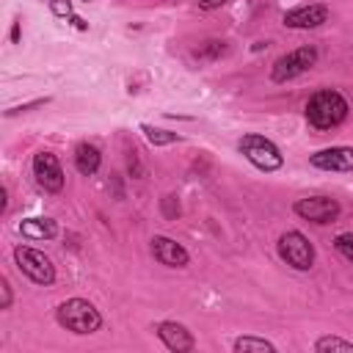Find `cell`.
Wrapping results in <instances>:
<instances>
[{
  "label": "cell",
  "mask_w": 353,
  "mask_h": 353,
  "mask_svg": "<svg viewBox=\"0 0 353 353\" xmlns=\"http://www.w3.org/2000/svg\"><path fill=\"white\" fill-rule=\"evenodd\" d=\"M331 11L328 6L323 3H309V6H298L292 11L284 14V28H292V30H312V28H320L323 22H328Z\"/></svg>",
  "instance_id": "9c48e42d"
},
{
  "label": "cell",
  "mask_w": 353,
  "mask_h": 353,
  "mask_svg": "<svg viewBox=\"0 0 353 353\" xmlns=\"http://www.w3.org/2000/svg\"><path fill=\"white\" fill-rule=\"evenodd\" d=\"M85 3H88V0H85Z\"/></svg>",
  "instance_id": "4316f807"
},
{
  "label": "cell",
  "mask_w": 353,
  "mask_h": 353,
  "mask_svg": "<svg viewBox=\"0 0 353 353\" xmlns=\"http://www.w3.org/2000/svg\"><path fill=\"white\" fill-rule=\"evenodd\" d=\"M47 6H50V11H52L55 17H63V19H72V17H74L69 0H47Z\"/></svg>",
  "instance_id": "44dd1931"
},
{
  "label": "cell",
  "mask_w": 353,
  "mask_h": 353,
  "mask_svg": "<svg viewBox=\"0 0 353 353\" xmlns=\"http://www.w3.org/2000/svg\"><path fill=\"white\" fill-rule=\"evenodd\" d=\"M141 132L146 135V141L152 146H168V143H176L179 141L176 132H168V130H160V127H152V124H141Z\"/></svg>",
  "instance_id": "e0dca14e"
},
{
  "label": "cell",
  "mask_w": 353,
  "mask_h": 353,
  "mask_svg": "<svg viewBox=\"0 0 353 353\" xmlns=\"http://www.w3.org/2000/svg\"><path fill=\"white\" fill-rule=\"evenodd\" d=\"M55 320H58L66 331L80 334V336L97 334V331L102 328V314H99V309H97L91 301H85V298H69V301L58 303Z\"/></svg>",
  "instance_id": "7a4b0ae2"
},
{
  "label": "cell",
  "mask_w": 353,
  "mask_h": 353,
  "mask_svg": "<svg viewBox=\"0 0 353 353\" xmlns=\"http://www.w3.org/2000/svg\"><path fill=\"white\" fill-rule=\"evenodd\" d=\"M234 353H248V350H268V353H276V345L273 342H268L265 336H237L234 339Z\"/></svg>",
  "instance_id": "2e32d148"
},
{
  "label": "cell",
  "mask_w": 353,
  "mask_h": 353,
  "mask_svg": "<svg viewBox=\"0 0 353 353\" xmlns=\"http://www.w3.org/2000/svg\"><path fill=\"white\" fill-rule=\"evenodd\" d=\"M99 165H102V154H99V149L94 143H85L83 141V143L74 146V168L83 176H94L99 171Z\"/></svg>",
  "instance_id": "5bb4252c"
},
{
  "label": "cell",
  "mask_w": 353,
  "mask_h": 353,
  "mask_svg": "<svg viewBox=\"0 0 353 353\" xmlns=\"http://www.w3.org/2000/svg\"><path fill=\"white\" fill-rule=\"evenodd\" d=\"M152 256L165 268H188V262H190L188 248L179 245L176 240L165 237V234H154L152 237Z\"/></svg>",
  "instance_id": "8fae6325"
},
{
  "label": "cell",
  "mask_w": 353,
  "mask_h": 353,
  "mask_svg": "<svg viewBox=\"0 0 353 353\" xmlns=\"http://www.w3.org/2000/svg\"><path fill=\"white\" fill-rule=\"evenodd\" d=\"M154 334H157V339H160L171 353H188V350L196 347L193 334H190L182 323H176V320H163V323H157Z\"/></svg>",
  "instance_id": "30bf717a"
},
{
  "label": "cell",
  "mask_w": 353,
  "mask_h": 353,
  "mask_svg": "<svg viewBox=\"0 0 353 353\" xmlns=\"http://www.w3.org/2000/svg\"><path fill=\"white\" fill-rule=\"evenodd\" d=\"M229 0H199V6L204 8V11H212V8H221V6H226Z\"/></svg>",
  "instance_id": "cb8c5ba5"
},
{
  "label": "cell",
  "mask_w": 353,
  "mask_h": 353,
  "mask_svg": "<svg viewBox=\"0 0 353 353\" xmlns=\"http://www.w3.org/2000/svg\"><path fill=\"white\" fill-rule=\"evenodd\" d=\"M17 232L28 240H52L58 234V223L52 218H25L17 223Z\"/></svg>",
  "instance_id": "4fadbf2b"
},
{
  "label": "cell",
  "mask_w": 353,
  "mask_h": 353,
  "mask_svg": "<svg viewBox=\"0 0 353 353\" xmlns=\"http://www.w3.org/2000/svg\"><path fill=\"white\" fill-rule=\"evenodd\" d=\"M33 176H36V182L47 193H61L63 190V182H66L58 157L52 152H47V149H41V152L33 154Z\"/></svg>",
  "instance_id": "ba28073f"
},
{
  "label": "cell",
  "mask_w": 353,
  "mask_h": 353,
  "mask_svg": "<svg viewBox=\"0 0 353 353\" xmlns=\"http://www.w3.org/2000/svg\"><path fill=\"white\" fill-rule=\"evenodd\" d=\"M11 41H14V44H19V19L11 25Z\"/></svg>",
  "instance_id": "d4e9b609"
},
{
  "label": "cell",
  "mask_w": 353,
  "mask_h": 353,
  "mask_svg": "<svg viewBox=\"0 0 353 353\" xmlns=\"http://www.w3.org/2000/svg\"><path fill=\"white\" fill-rule=\"evenodd\" d=\"M339 210H342L339 201L328 199V196H306V199H298L292 204V212L303 221H312V223H331V221H336Z\"/></svg>",
  "instance_id": "52a82bcc"
},
{
  "label": "cell",
  "mask_w": 353,
  "mask_h": 353,
  "mask_svg": "<svg viewBox=\"0 0 353 353\" xmlns=\"http://www.w3.org/2000/svg\"><path fill=\"white\" fill-rule=\"evenodd\" d=\"M347 99L334 91V88H323L317 94L309 97L306 102V121L314 130H334L347 119Z\"/></svg>",
  "instance_id": "6da1fadb"
},
{
  "label": "cell",
  "mask_w": 353,
  "mask_h": 353,
  "mask_svg": "<svg viewBox=\"0 0 353 353\" xmlns=\"http://www.w3.org/2000/svg\"><path fill=\"white\" fill-rule=\"evenodd\" d=\"M14 262L17 268L33 281V284H41V287H50L55 281V265L52 259L39 251V248H30V245H17L14 248Z\"/></svg>",
  "instance_id": "277c9868"
},
{
  "label": "cell",
  "mask_w": 353,
  "mask_h": 353,
  "mask_svg": "<svg viewBox=\"0 0 353 353\" xmlns=\"http://www.w3.org/2000/svg\"><path fill=\"white\" fill-rule=\"evenodd\" d=\"M276 251H279L281 262H287L292 270H309L314 265V245L298 229L284 232L279 237V243H276Z\"/></svg>",
  "instance_id": "5b68a950"
},
{
  "label": "cell",
  "mask_w": 353,
  "mask_h": 353,
  "mask_svg": "<svg viewBox=\"0 0 353 353\" xmlns=\"http://www.w3.org/2000/svg\"><path fill=\"white\" fill-rule=\"evenodd\" d=\"M72 25H74V28H77V30H85V28H88V25H85V19H80V17H77V14H74V17H72Z\"/></svg>",
  "instance_id": "484cf974"
},
{
  "label": "cell",
  "mask_w": 353,
  "mask_h": 353,
  "mask_svg": "<svg viewBox=\"0 0 353 353\" xmlns=\"http://www.w3.org/2000/svg\"><path fill=\"white\" fill-rule=\"evenodd\" d=\"M314 350H317V353H325V350H353V342L328 334V336H320V339L314 342Z\"/></svg>",
  "instance_id": "ac0fdd59"
},
{
  "label": "cell",
  "mask_w": 353,
  "mask_h": 353,
  "mask_svg": "<svg viewBox=\"0 0 353 353\" xmlns=\"http://www.w3.org/2000/svg\"><path fill=\"white\" fill-rule=\"evenodd\" d=\"M314 63H317V50H314L312 44L298 47V50H290V52H284L281 58L273 61V66H270V80H273V83L295 80L298 74L309 72Z\"/></svg>",
  "instance_id": "8992f818"
},
{
  "label": "cell",
  "mask_w": 353,
  "mask_h": 353,
  "mask_svg": "<svg viewBox=\"0 0 353 353\" xmlns=\"http://www.w3.org/2000/svg\"><path fill=\"white\" fill-rule=\"evenodd\" d=\"M11 301H14L11 284H8V279H0V309H11Z\"/></svg>",
  "instance_id": "7402d4cb"
},
{
  "label": "cell",
  "mask_w": 353,
  "mask_h": 353,
  "mask_svg": "<svg viewBox=\"0 0 353 353\" xmlns=\"http://www.w3.org/2000/svg\"><path fill=\"white\" fill-rule=\"evenodd\" d=\"M160 212L168 218V221H176L179 215H182V207H179V199L174 196V193H165L163 199H160Z\"/></svg>",
  "instance_id": "d6986e66"
},
{
  "label": "cell",
  "mask_w": 353,
  "mask_h": 353,
  "mask_svg": "<svg viewBox=\"0 0 353 353\" xmlns=\"http://www.w3.org/2000/svg\"><path fill=\"white\" fill-rule=\"evenodd\" d=\"M334 248H336L345 259L353 262V232H342V234H336V237H334Z\"/></svg>",
  "instance_id": "ffe728a7"
},
{
  "label": "cell",
  "mask_w": 353,
  "mask_h": 353,
  "mask_svg": "<svg viewBox=\"0 0 353 353\" xmlns=\"http://www.w3.org/2000/svg\"><path fill=\"white\" fill-rule=\"evenodd\" d=\"M309 163L320 171H353V149L350 146H328L309 154Z\"/></svg>",
  "instance_id": "7c38bea8"
},
{
  "label": "cell",
  "mask_w": 353,
  "mask_h": 353,
  "mask_svg": "<svg viewBox=\"0 0 353 353\" xmlns=\"http://www.w3.org/2000/svg\"><path fill=\"white\" fill-rule=\"evenodd\" d=\"M237 152H240L254 168H259V171H265V174L279 171V168L284 165V154H281V149H279L270 138L256 135V132L243 135V138L237 141Z\"/></svg>",
  "instance_id": "3957f363"
},
{
  "label": "cell",
  "mask_w": 353,
  "mask_h": 353,
  "mask_svg": "<svg viewBox=\"0 0 353 353\" xmlns=\"http://www.w3.org/2000/svg\"><path fill=\"white\" fill-rule=\"evenodd\" d=\"M47 102V97L44 99H33V102H28V105H19V108H11V110H6V116H17V113H25V110H30V108H39V105H44Z\"/></svg>",
  "instance_id": "603a6c76"
},
{
  "label": "cell",
  "mask_w": 353,
  "mask_h": 353,
  "mask_svg": "<svg viewBox=\"0 0 353 353\" xmlns=\"http://www.w3.org/2000/svg\"><path fill=\"white\" fill-rule=\"evenodd\" d=\"M221 55H226V41H221V39H207L193 50V58H199V61H218Z\"/></svg>",
  "instance_id": "9a60e30c"
}]
</instances>
